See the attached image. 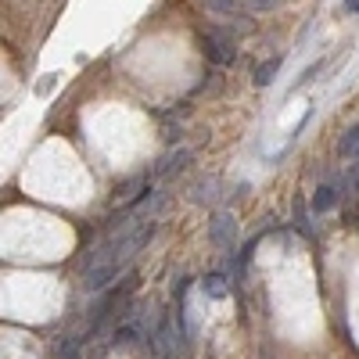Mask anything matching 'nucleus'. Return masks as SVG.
<instances>
[{
    "mask_svg": "<svg viewBox=\"0 0 359 359\" xmlns=\"http://www.w3.org/2000/svg\"><path fill=\"white\" fill-rule=\"evenodd\" d=\"M144 345L155 359H176V352L184 348V338H180V327L172 323V316L158 313V320H155V327H151V334H147Z\"/></svg>",
    "mask_w": 359,
    "mask_h": 359,
    "instance_id": "nucleus-1",
    "label": "nucleus"
},
{
    "mask_svg": "<svg viewBox=\"0 0 359 359\" xmlns=\"http://www.w3.org/2000/svg\"><path fill=\"white\" fill-rule=\"evenodd\" d=\"M201 4L212 11L216 18L233 22V25H241V29H248V22H252V11H248L245 0H201Z\"/></svg>",
    "mask_w": 359,
    "mask_h": 359,
    "instance_id": "nucleus-2",
    "label": "nucleus"
},
{
    "mask_svg": "<svg viewBox=\"0 0 359 359\" xmlns=\"http://www.w3.org/2000/svg\"><path fill=\"white\" fill-rule=\"evenodd\" d=\"M208 241H212L216 248H233L237 245V223H233L230 212L212 216V223H208Z\"/></svg>",
    "mask_w": 359,
    "mask_h": 359,
    "instance_id": "nucleus-3",
    "label": "nucleus"
},
{
    "mask_svg": "<svg viewBox=\"0 0 359 359\" xmlns=\"http://www.w3.org/2000/svg\"><path fill=\"white\" fill-rule=\"evenodd\" d=\"M201 47H205V57L216 65H230L233 62V40L223 36V33H205L201 36Z\"/></svg>",
    "mask_w": 359,
    "mask_h": 359,
    "instance_id": "nucleus-4",
    "label": "nucleus"
},
{
    "mask_svg": "<svg viewBox=\"0 0 359 359\" xmlns=\"http://www.w3.org/2000/svg\"><path fill=\"white\" fill-rule=\"evenodd\" d=\"M334 205H338V184L334 180H323V184L313 191V212L323 216V212H331Z\"/></svg>",
    "mask_w": 359,
    "mask_h": 359,
    "instance_id": "nucleus-5",
    "label": "nucleus"
},
{
    "mask_svg": "<svg viewBox=\"0 0 359 359\" xmlns=\"http://www.w3.org/2000/svg\"><path fill=\"white\" fill-rule=\"evenodd\" d=\"M338 155H341V158H352V162H359V123H355V126H348V130L341 133Z\"/></svg>",
    "mask_w": 359,
    "mask_h": 359,
    "instance_id": "nucleus-6",
    "label": "nucleus"
},
{
    "mask_svg": "<svg viewBox=\"0 0 359 359\" xmlns=\"http://www.w3.org/2000/svg\"><path fill=\"white\" fill-rule=\"evenodd\" d=\"M201 291H205L208 298H216V302H219V298L230 294V284H226L223 273H212V277H205V280H201Z\"/></svg>",
    "mask_w": 359,
    "mask_h": 359,
    "instance_id": "nucleus-7",
    "label": "nucleus"
},
{
    "mask_svg": "<svg viewBox=\"0 0 359 359\" xmlns=\"http://www.w3.org/2000/svg\"><path fill=\"white\" fill-rule=\"evenodd\" d=\"M280 65H284V54H277V57H269V62H262V65L255 69V83H259V86H269V83H273V76L280 72Z\"/></svg>",
    "mask_w": 359,
    "mask_h": 359,
    "instance_id": "nucleus-8",
    "label": "nucleus"
},
{
    "mask_svg": "<svg viewBox=\"0 0 359 359\" xmlns=\"http://www.w3.org/2000/svg\"><path fill=\"white\" fill-rule=\"evenodd\" d=\"M176 162H187V151H176V155H169V158L162 162V169H158V172H162V176H165V172H172V169H176Z\"/></svg>",
    "mask_w": 359,
    "mask_h": 359,
    "instance_id": "nucleus-9",
    "label": "nucleus"
},
{
    "mask_svg": "<svg viewBox=\"0 0 359 359\" xmlns=\"http://www.w3.org/2000/svg\"><path fill=\"white\" fill-rule=\"evenodd\" d=\"M57 359H79V352H76V341H65L62 348H57Z\"/></svg>",
    "mask_w": 359,
    "mask_h": 359,
    "instance_id": "nucleus-10",
    "label": "nucleus"
},
{
    "mask_svg": "<svg viewBox=\"0 0 359 359\" xmlns=\"http://www.w3.org/2000/svg\"><path fill=\"white\" fill-rule=\"evenodd\" d=\"M345 8L348 11H359V0H345Z\"/></svg>",
    "mask_w": 359,
    "mask_h": 359,
    "instance_id": "nucleus-11",
    "label": "nucleus"
}]
</instances>
